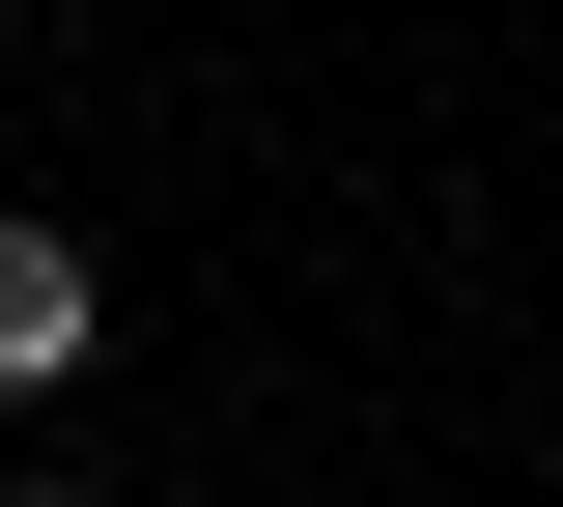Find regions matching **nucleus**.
I'll return each mask as SVG.
<instances>
[{"label": "nucleus", "mask_w": 563, "mask_h": 507, "mask_svg": "<svg viewBox=\"0 0 563 507\" xmlns=\"http://www.w3.org/2000/svg\"><path fill=\"white\" fill-rule=\"evenodd\" d=\"M85 339H113V310H85V254H57V225H0V395H57Z\"/></svg>", "instance_id": "1"}, {"label": "nucleus", "mask_w": 563, "mask_h": 507, "mask_svg": "<svg viewBox=\"0 0 563 507\" xmlns=\"http://www.w3.org/2000/svg\"><path fill=\"white\" fill-rule=\"evenodd\" d=\"M0 507H85V480H0Z\"/></svg>", "instance_id": "2"}]
</instances>
